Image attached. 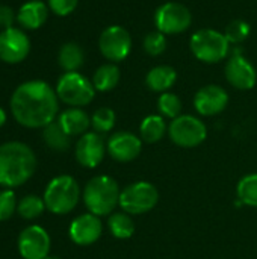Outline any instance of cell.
Here are the masks:
<instances>
[{"label": "cell", "mask_w": 257, "mask_h": 259, "mask_svg": "<svg viewBox=\"0 0 257 259\" xmlns=\"http://www.w3.org/2000/svg\"><path fill=\"white\" fill-rule=\"evenodd\" d=\"M11 114L27 129H44L59 115V97L45 80L33 79L15 88L9 102Z\"/></svg>", "instance_id": "6da1fadb"}, {"label": "cell", "mask_w": 257, "mask_h": 259, "mask_svg": "<svg viewBox=\"0 0 257 259\" xmlns=\"http://www.w3.org/2000/svg\"><path fill=\"white\" fill-rule=\"evenodd\" d=\"M36 170L35 152L24 143L8 141L0 146V187L14 190L26 184Z\"/></svg>", "instance_id": "7a4b0ae2"}, {"label": "cell", "mask_w": 257, "mask_h": 259, "mask_svg": "<svg viewBox=\"0 0 257 259\" xmlns=\"http://www.w3.org/2000/svg\"><path fill=\"white\" fill-rule=\"evenodd\" d=\"M120 194L121 188L114 178L98 175L86 182L82 191V200L88 212L105 217L115 212V208L120 206Z\"/></svg>", "instance_id": "3957f363"}, {"label": "cell", "mask_w": 257, "mask_h": 259, "mask_svg": "<svg viewBox=\"0 0 257 259\" xmlns=\"http://www.w3.org/2000/svg\"><path fill=\"white\" fill-rule=\"evenodd\" d=\"M42 199L47 211L56 215H65L79 205L82 191L73 176L59 175L47 184Z\"/></svg>", "instance_id": "277c9868"}, {"label": "cell", "mask_w": 257, "mask_h": 259, "mask_svg": "<svg viewBox=\"0 0 257 259\" xmlns=\"http://www.w3.org/2000/svg\"><path fill=\"white\" fill-rule=\"evenodd\" d=\"M189 49L195 59L204 64H218L230 53V42L224 32L203 27L195 30L189 38Z\"/></svg>", "instance_id": "5b68a950"}, {"label": "cell", "mask_w": 257, "mask_h": 259, "mask_svg": "<svg viewBox=\"0 0 257 259\" xmlns=\"http://www.w3.org/2000/svg\"><path fill=\"white\" fill-rule=\"evenodd\" d=\"M55 90L59 100L70 108H83L89 105L97 93L92 80H89L79 71L64 73L58 79Z\"/></svg>", "instance_id": "8992f818"}, {"label": "cell", "mask_w": 257, "mask_h": 259, "mask_svg": "<svg viewBox=\"0 0 257 259\" xmlns=\"http://www.w3.org/2000/svg\"><path fill=\"white\" fill-rule=\"evenodd\" d=\"M159 203L158 188L147 181H138L126 185L120 194L121 211L130 215H142L156 208Z\"/></svg>", "instance_id": "52a82bcc"}, {"label": "cell", "mask_w": 257, "mask_h": 259, "mask_svg": "<svg viewBox=\"0 0 257 259\" xmlns=\"http://www.w3.org/2000/svg\"><path fill=\"white\" fill-rule=\"evenodd\" d=\"M168 137L183 149H194L208 138V126L203 120L191 114H182L168 124Z\"/></svg>", "instance_id": "ba28073f"}, {"label": "cell", "mask_w": 257, "mask_h": 259, "mask_svg": "<svg viewBox=\"0 0 257 259\" xmlns=\"http://www.w3.org/2000/svg\"><path fill=\"white\" fill-rule=\"evenodd\" d=\"M192 24V14L188 6L179 2H167L155 12L156 30L164 35H179L186 32Z\"/></svg>", "instance_id": "9c48e42d"}, {"label": "cell", "mask_w": 257, "mask_h": 259, "mask_svg": "<svg viewBox=\"0 0 257 259\" xmlns=\"http://www.w3.org/2000/svg\"><path fill=\"white\" fill-rule=\"evenodd\" d=\"M98 49L105 59L118 64L132 52V36L127 29L120 24L108 26L98 36Z\"/></svg>", "instance_id": "30bf717a"}, {"label": "cell", "mask_w": 257, "mask_h": 259, "mask_svg": "<svg viewBox=\"0 0 257 259\" xmlns=\"http://www.w3.org/2000/svg\"><path fill=\"white\" fill-rule=\"evenodd\" d=\"M17 244L23 259H45L50 255L52 240L44 228L30 225L20 232Z\"/></svg>", "instance_id": "8fae6325"}, {"label": "cell", "mask_w": 257, "mask_h": 259, "mask_svg": "<svg viewBox=\"0 0 257 259\" xmlns=\"http://www.w3.org/2000/svg\"><path fill=\"white\" fill-rule=\"evenodd\" d=\"M30 53V39L20 27H8L0 32V59L6 64H18Z\"/></svg>", "instance_id": "7c38bea8"}, {"label": "cell", "mask_w": 257, "mask_h": 259, "mask_svg": "<svg viewBox=\"0 0 257 259\" xmlns=\"http://www.w3.org/2000/svg\"><path fill=\"white\" fill-rule=\"evenodd\" d=\"M142 144H144V141L141 140V137H138L129 131L115 132L106 141L109 156L114 161L121 162V164L135 161L141 155Z\"/></svg>", "instance_id": "4fadbf2b"}, {"label": "cell", "mask_w": 257, "mask_h": 259, "mask_svg": "<svg viewBox=\"0 0 257 259\" xmlns=\"http://www.w3.org/2000/svg\"><path fill=\"white\" fill-rule=\"evenodd\" d=\"M106 152L108 147L105 138L97 132H86L77 140L74 156L83 168H95L101 164Z\"/></svg>", "instance_id": "5bb4252c"}, {"label": "cell", "mask_w": 257, "mask_h": 259, "mask_svg": "<svg viewBox=\"0 0 257 259\" xmlns=\"http://www.w3.org/2000/svg\"><path fill=\"white\" fill-rule=\"evenodd\" d=\"M224 74L227 82L241 91H248L254 88L257 82V71L254 65L239 53L232 55L224 67Z\"/></svg>", "instance_id": "9a60e30c"}, {"label": "cell", "mask_w": 257, "mask_h": 259, "mask_svg": "<svg viewBox=\"0 0 257 259\" xmlns=\"http://www.w3.org/2000/svg\"><path fill=\"white\" fill-rule=\"evenodd\" d=\"M229 105V93L215 83L201 87L194 96V108L203 117L221 114Z\"/></svg>", "instance_id": "2e32d148"}, {"label": "cell", "mask_w": 257, "mask_h": 259, "mask_svg": "<svg viewBox=\"0 0 257 259\" xmlns=\"http://www.w3.org/2000/svg\"><path fill=\"white\" fill-rule=\"evenodd\" d=\"M101 234L103 223L98 215L91 212L77 215L68 228V237L77 246H91L100 240Z\"/></svg>", "instance_id": "e0dca14e"}, {"label": "cell", "mask_w": 257, "mask_h": 259, "mask_svg": "<svg viewBox=\"0 0 257 259\" xmlns=\"http://www.w3.org/2000/svg\"><path fill=\"white\" fill-rule=\"evenodd\" d=\"M48 6L41 0H29L23 3L17 14V21L23 29L36 30L39 29L48 17Z\"/></svg>", "instance_id": "ac0fdd59"}, {"label": "cell", "mask_w": 257, "mask_h": 259, "mask_svg": "<svg viewBox=\"0 0 257 259\" xmlns=\"http://www.w3.org/2000/svg\"><path fill=\"white\" fill-rule=\"evenodd\" d=\"M56 120L70 137H82L91 127V117L82 108H68Z\"/></svg>", "instance_id": "d6986e66"}, {"label": "cell", "mask_w": 257, "mask_h": 259, "mask_svg": "<svg viewBox=\"0 0 257 259\" xmlns=\"http://www.w3.org/2000/svg\"><path fill=\"white\" fill-rule=\"evenodd\" d=\"M177 80V71L171 65H156L145 76V85L153 93H167L170 91Z\"/></svg>", "instance_id": "ffe728a7"}, {"label": "cell", "mask_w": 257, "mask_h": 259, "mask_svg": "<svg viewBox=\"0 0 257 259\" xmlns=\"http://www.w3.org/2000/svg\"><path fill=\"white\" fill-rule=\"evenodd\" d=\"M168 134V124L161 114H151L142 118L139 124V137L147 144L159 143Z\"/></svg>", "instance_id": "44dd1931"}, {"label": "cell", "mask_w": 257, "mask_h": 259, "mask_svg": "<svg viewBox=\"0 0 257 259\" xmlns=\"http://www.w3.org/2000/svg\"><path fill=\"white\" fill-rule=\"evenodd\" d=\"M121 79V71L120 67L114 62H108L100 65L92 76V85L95 88V91L98 93H109L114 88H117V85L120 83Z\"/></svg>", "instance_id": "7402d4cb"}, {"label": "cell", "mask_w": 257, "mask_h": 259, "mask_svg": "<svg viewBox=\"0 0 257 259\" xmlns=\"http://www.w3.org/2000/svg\"><path fill=\"white\" fill-rule=\"evenodd\" d=\"M83 62H85V52L74 41L65 42L58 52V64L65 73L79 71Z\"/></svg>", "instance_id": "603a6c76"}, {"label": "cell", "mask_w": 257, "mask_h": 259, "mask_svg": "<svg viewBox=\"0 0 257 259\" xmlns=\"http://www.w3.org/2000/svg\"><path fill=\"white\" fill-rule=\"evenodd\" d=\"M108 229L117 240H129L135 234V222L130 214L115 211L108 219Z\"/></svg>", "instance_id": "cb8c5ba5"}, {"label": "cell", "mask_w": 257, "mask_h": 259, "mask_svg": "<svg viewBox=\"0 0 257 259\" xmlns=\"http://www.w3.org/2000/svg\"><path fill=\"white\" fill-rule=\"evenodd\" d=\"M42 140L45 146L55 152H67L71 146V137L62 129L58 120L42 129Z\"/></svg>", "instance_id": "d4e9b609"}, {"label": "cell", "mask_w": 257, "mask_h": 259, "mask_svg": "<svg viewBox=\"0 0 257 259\" xmlns=\"http://www.w3.org/2000/svg\"><path fill=\"white\" fill-rule=\"evenodd\" d=\"M236 196L242 205L257 208V173L245 175L236 185Z\"/></svg>", "instance_id": "484cf974"}, {"label": "cell", "mask_w": 257, "mask_h": 259, "mask_svg": "<svg viewBox=\"0 0 257 259\" xmlns=\"http://www.w3.org/2000/svg\"><path fill=\"white\" fill-rule=\"evenodd\" d=\"M44 199L36 194H27L18 200L17 214L24 220H35L45 211Z\"/></svg>", "instance_id": "4316f807"}, {"label": "cell", "mask_w": 257, "mask_h": 259, "mask_svg": "<svg viewBox=\"0 0 257 259\" xmlns=\"http://www.w3.org/2000/svg\"><path fill=\"white\" fill-rule=\"evenodd\" d=\"M182 108H183V105L177 94H174L171 91L159 94L158 111L164 118H170V120L177 118L179 115H182Z\"/></svg>", "instance_id": "83f0119b"}, {"label": "cell", "mask_w": 257, "mask_h": 259, "mask_svg": "<svg viewBox=\"0 0 257 259\" xmlns=\"http://www.w3.org/2000/svg\"><path fill=\"white\" fill-rule=\"evenodd\" d=\"M117 123V115L114 112V109L111 108H98L97 111H94L92 117H91V127L94 129V132L103 135L108 134L114 129Z\"/></svg>", "instance_id": "f1b7e54d"}, {"label": "cell", "mask_w": 257, "mask_h": 259, "mask_svg": "<svg viewBox=\"0 0 257 259\" xmlns=\"http://www.w3.org/2000/svg\"><path fill=\"white\" fill-rule=\"evenodd\" d=\"M167 46H168L167 35H164L159 30L148 32L142 39V49L150 56H161L167 50Z\"/></svg>", "instance_id": "f546056e"}, {"label": "cell", "mask_w": 257, "mask_h": 259, "mask_svg": "<svg viewBox=\"0 0 257 259\" xmlns=\"http://www.w3.org/2000/svg\"><path fill=\"white\" fill-rule=\"evenodd\" d=\"M251 33V26L245 20H233L227 24L224 35L230 44H241L244 42Z\"/></svg>", "instance_id": "4dcf8cb0"}, {"label": "cell", "mask_w": 257, "mask_h": 259, "mask_svg": "<svg viewBox=\"0 0 257 259\" xmlns=\"http://www.w3.org/2000/svg\"><path fill=\"white\" fill-rule=\"evenodd\" d=\"M18 200L14 190L3 188L0 191V222L9 220L17 212Z\"/></svg>", "instance_id": "1f68e13d"}, {"label": "cell", "mask_w": 257, "mask_h": 259, "mask_svg": "<svg viewBox=\"0 0 257 259\" xmlns=\"http://www.w3.org/2000/svg\"><path fill=\"white\" fill-rule=\"evenodd\" d=\"M79 0H47L48 9L58 17H67L76 11Z\"/></svg>", "instance_id": "d6a6232c"}, {"label": "cell", "mask_w": 257, "mask_h": 259, "mask_svg": "<svg viewBox=\"0 0 257 259\" xmlns=\"http://www.w3.org/2000/svg\"><path fill=\"white\" fill-rule=\"evenodd\" d=\"M15 18H17V15L14 14V9L11 6L0 5V27H2V30L12 27Z\"/></svg>", "instance_id": "836d02e7"}, {"label": "cell", "mask_w": 257, "mask_h": 259, "mask_svg": "<svg viewBox=\"0 0 257 259\" xmlns=\"http://www.w3.org/2000/svg\"><path fill=\"white\" fill-rule=\"evenodd\" d=\"M6 118H8V117H6V111L0 106V127L6 123Z\"/></svg>", "instance_id": "e575fe53"}, {"label": "cell", "mask_w": 257, "mask_h": 259, "mask_svg": "<svg viewBox=\"0 0 257 259\" xmlns=\"http://www.w3.org/2000/svg\"><path fill=\"white\" fill-rule=\"evenodd\" d=\"M45 259H61V258H58V256H50V255H48Z\"/></svg>", "instance_id": "d590c367"}]
</instances>
